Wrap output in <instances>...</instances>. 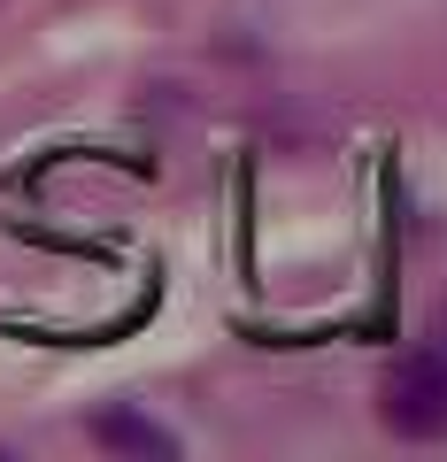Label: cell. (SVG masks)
Returning a JSON list of instances; mask_svg holds the SVG:
<instances>
[{"label": "cell", "mask_w": 447, "mask_h": 462, "mask_svg": "<svg viewBox=\"0 0 447 462\" xmlns=\"http://www.w3.org/2000/svg\"><path fill=\"white\" fill-rule=\"evenodd\" d=\"M378 416L394 439H447V339L401 355L378 378Z\"/></svg>", "instance_id": "1"}, {"label": "cell", "mask_w": 447, "mask_h": 462, "mask_svg": "<svg viewBox=\"0 0 447 462\" xmlns=\"http://www.w3.org/2000/svg\"><path fill=\"white\" fill-rule=\"evenodd\" d=\"M93 439L108 447V455H147V462L178 455V431H163L154 416H139V409H100L93 416Z\"/></svg>", "instance_id": "2"}]
</instances>
